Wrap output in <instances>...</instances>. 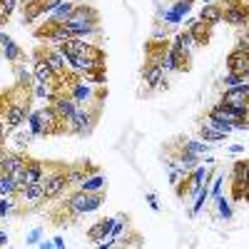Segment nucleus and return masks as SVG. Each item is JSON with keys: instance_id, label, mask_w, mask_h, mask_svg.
Segmentation results:
<instances>
[{"instance_id": "obj_1", "label": "nucleus", "mask_w": 249, "mask_h": 249, "mask_svg": "<svg viewBox=\"0 0 249 249\" xmlns=\"http://www.w3.org/2000/svg\"><path fill=\"white\" fill-rule=\"evenodd\" d=\"M102 202H105V199H102L100 192H82L80 190L77 195H72L70 199H65V207H68V212L72 217H80V214H88V212L100 210Z\"/></svg>"}, {"instance_id": "obj_2", "label": "nucleus", "mask_w": 249, "mask_h": 249, "mask_svg": "<svg viewBox=\"0 0 249 249\" xmlns=\"http://www.w3.org/2000/svg\"><path fill=\"white\" fill-rule=\"evenodd\" d=\"M95 117H97V112H90V110H85V107H77L75 115L65 122V127H68L70 132H75V135H85V132L92 130Z\"/></svg>"}, {"instance_id": "obj_3", "label": "nucleus", "mask_w": 249, "mask_h": 249, "mask_svg": "<svg viewBox=\"0 0 249 249\" xmlns=\"http://www.w3.org/2000/svg\"><path fill=\"white\" fill-rule=\"evenodd\" d=\"M28 117H30V105H28V100H25V102H10L8 110H5L3 122L8 124V130H13V127H20V124H23Z\"/></svg>"}, {"instance_id": "obj_4", "label": "nucleus", "mask_w": 249, "mask_h": 249, "mask_svg": "<svg viewBox=\"0 0 249 249\" xmlns=\"http://www.w3.org/2000/svg\"><path fill=\"white\" fill-rule=\"evenodd\" d=\"M37 37H48L55 48H60L62 43H68V40H72V37H77V35H75L65 23H62V25H48V28H43V30H37Z\"/></svg>"}, {"instance_id": "obj_5", "label": "nucleus", "mask_w": 249, "mask_h": 249, "mask_svg": "<svg viewBox=\"0 0 249 249\" xmlns=\"http://www.w3.org/2000/svg\"><path fill=\"white\" fill-rule=\"evenodd\" d=\"M40 184H43V190H45V199H55V197H60L62 190L68 187L65 170H62V172H53V175H45Z\"/></svg>"}, {"instance_id": "obj_6", "label": "nucleus", "mask_w": 249, "mask_h": 249, "mask_svg": "<svg viewBox=\"0 0 249 249\" xmlns=\"http://www.w3.org/2000/svg\"><path fill=\"white\" fill-rule=\"evenodd\" d=\"M37 117H40V124H43V135H57V132H62V127H65V122L57 117L53 105L37 110Z\"/></svg>"}, {"instance_id": "obj_7", "label": "nucleus", "mask_w": 249, "mask_h": 249, "mask_svg": "<svg viewBox=\"0 0 249 249\" xmlns=\"http://www.w3.org/2000/svg\"><path fill=\"white\" fill-rule=\"evenodd\" d=\"M227 70L237 72V75H242V77H249V53L234 48V50L230 53V57H227Z\"/></svg>"}, {"instance_id": "obj_8", "label": "nucleus", "mask_w": 249, "mask_h": 249, "mask_svg": "<svg viewBox=\"0 0 249 249\" xmlns=\"http://www.w3.org/2000/svg\"><path fill=\"white\" fill-rule=\"evenodd\" d=\"M50 105L55 107V112H57V117H60L62 122H68V120L75 115V110H77L75 100H72L70 95H65V92H57V95L53 97V102H50Z\"/></svg>"}, {"instance_id": "obj_9", "label": "nucleus", "mask_w": 249, "mask_h": 249, "mask_svg": "<svg viewBox=\"0 0 249 249\" xmlns=\"http://www.w3.org/2000/svg\"><path fill=\"white\" fill-rule=\"evenodd\" d=\"M28 160L23 155H18V152H8L5 150V144L0 147V172L3 175H13L15 170H20L25 164Z\"/></svg>"}, {"instance_id": "obj_10", "label": "nucleus", "mask_w": 249, "mask_h": 249, "mask_svg": "<svg viewBox=\"0 0 249 249\" xmlns=\"http://www.w3.org/2000/svg\"><path fill=\"white\" fill-rule=\"evenodd\" d=\"M247 18H249V8H247V5H242V3L224 5V15H222V20H227L230 25H234V28H244V25H247Z\"/></svg>"}, {"instance_id": "obj_11", "label": "nucleus", "mask_w": 249, "mask_h": 249, "mask_svg": "<svg viewBox=\"0 0 249 249\" xmlns=\"http://www.w3.org/2000/svg\"><path fill=\"white\" fill-rule=\"evenodd\" d=\"M224 105H249V85L247 82H239V85L230 88L222 97Z\"/></svg>"}, {"instance_id": "obj_12", "label": "nucleus", "mask_w": 249, "mask_h": 249, "mask_svg": "<svg viewBox=\"0 0 249 249\" xmlns=\"http://www.w3.org/2000/svg\"><path fill=\"white\" fill-rule=\"evenodd\" d=\"M33 75H35V80L37 82H45V85H53V82L57 80V75H55V70L48 65V60L43 57V55H37L35 57V65H33Z\"/></svg>"}, {"instance_id": "obj_13", "label": "nucleus", "mask_w": 249, "mask_h": 249, "mask_svg": "<svg viewBox=\"0 0 249 249\" xmlns=\"http://www.w3.org/2000/svg\"><path fill=\"white\" fill-rule=\"evenodd\" d=\"M115 222H117V217H115V219H100L97 224H92L90 230H88V237H90L95 244H100L105 237H110V232H112Z\"/></svg>"}, {"instance_id": "obj_14", "label": "nucleus", "mask_w": 249, "mask_h": 249, "mask_svg": "<svg viewBox=\"0 0 249 249\" xmlns=\"http://www.w3.org/2000/svg\"><path fill=\"white\" fill-rule=\"evenodd\" d=\"M68 95L75 100V105H88V102L92 100V90H90V85L82 77L75 82V85H70V92Z\"/></svg>"}, {"instance_id": "obj_15", "label": "nucleus", "mask_w": 249, "mask_h": 249, "mask_svg": "<svg viewBox=\"0 0 249 249\" xmlns=\"http://www.w3.org/2000/svg\"><path fill=\"white\" fill-rule=\"evenodd\" d=\"M187 30L192 33V37H195L197 45H207V40H210V35H212V25H207L204 20H190Z\"/></svg>"}, {"instance_id": "obj_16", "label": "nucleus", "mask_w": 249, "mask_h": 249, "mask_svg": "<svg viewBox=\"0 0 249 249\" xmlns=\"http://www.w3.org/2000/svg\"><path fill=\"white\" fill-rule=\"evenodd\" d=\"M20 202H28V204H40L45 199V190H43V184L40 182H33V184H28L20 195H15Z\"/></svg>"}, {"instance_id": "obj_17", "label": "nucleus", "mask_w": 249, "mask_h": 249, "mask_svg": "<svg viewBox=\"0 0 249 249\" xmlns=\"http://www.w3.org/2000/svg\"><path fill=\"white\" fill-rule=\"evenodd\" d=\"M43 57L48 60V65L55 70V75H57V77H60V75H65V70H68V57L60 53V48H55V50H48Z\"/></svg>"}, {"instance_id": "obj_18", "label": "nucleus", "mask_w": 249, "mask_h": 249, "mask_svg": "<svg viewBox=\"0 0 249 249\" xmlns=\"http://www.w3.org/2000/svg\"><path fill=\"white\" fill-rule=\"evenodd\" d=\"M142 80L147 82V88H160V82L164 80V70L162 65H155V62H147L142 70Z\"/></svg>"}, {"instance_id": "obj_19", "label": "nucleus", "mask_w": 249, "mask_h": 249, "mask_svg": "<svg viewBox=\"0 0 249 249\" xmlns=\"http://www.w3.org/2000/svg\"><path fill=\"white\" fill-rule=\"evenodd\" d=\"M222 15H224V8L222 5H214V3H204V8L199 10V20H204L207 25L222 23Z\"/></svg>"}, {"instance_id": "obj_20", "label": "nucleus", "mask_w": 249, "mask_h": 249, "mask_svg": "<svg viewBox=\"0 0 249 249\" xmlns=\"http://www.w3.org/2000/svg\"><path fill=\"white\" fill-rule=\"evenodd\" d=\"M68 68H70V70H75V72H80V75H85V72H92V70H97L95 60H90L88 55H72V57L68 60Z\"/></svg>"}, {"instance_id": "obj_21", "label": "nucleus", "mask_w": 249, "mask_h": 249, "mask_svg": "<svg viewBox=\"0 0 249 249\" xmlns=\"http://www.w3.org/2000/svg\"><path fill=\"white\" fill-rule=\"evenodd\" d=\"M107 184V179L105 177H102V175H97V172H90L85 179H82L77 187H80V190L82 192H102V187H105Z\"/></svg>"}, {"instance_id": "obj_22", "label": "nucleus", "mask_w": 249, "mask_h": 249, "mask_svg": "<svg viewBox=\"0 0 249 249\" xmlns=\"http://www.w3.org/2000/svg\"><path fill=\"white\" fill-rule=\"evenodd\" d=\"M232 184L249 190V162H237L232 167Z\"/></svg>"}, {"instance_id": "obj_23", "label": "nucleus", "mask_w": 249, "mask_h": 249, "mask_svg": "<svg viewBox=\"0 0 249 249\" xmlns=\"http://www.w3.org/2000/svg\"><path fill=\"white\" fill-rule=\"evenodd\" d=\"M85 48H88V43L82 37H72V40H68V43L60 45V53L70 60L72 55H82V53H85Z\"/></svg>"}, {"instance_id": "obj_24", "label": "nucleus", "mask_w": 249, "mask_h": 249, "mask_svg": "<svg viewBox=\"0 0 249 249\" xmlns=\"http://www.w3.org/2000/svg\"><path fill=\"white\" fill-rule=\"evenodd\" d=\"M75 13V3H70V0H65V3H62L60 8H55L53 10V18H50V25H62L65 23V20L70 18Z\"/></svg>"}, {"instance_id": "obj_25", "label": "nucleus", "mask_w": 249, "mask_h": 249, "mask_svg": "<svg viewBox=\"0 0 249 249\" xmlns=\"http://www.w3.org/2000/svg\"><path fill=\"white\" fill-rule=\"evenodd\" d=\"M25 172H28V184L43 182V177H45V167H43V162H37V160H28L25 162Z\"/></svg>"}, {"instance_id": "obj_26", "label": "nucleus", "mask_w": 249, "mask_h": 249, "mask_svg": "<svg viewBox=\"0 0 249 249\" xmlns=\"http://www.w3.org/2000/svg\"><path fill=\"white\" fill-rule=\"evenodd\" d=\"M13 70H15V80H18V88H25V90H28V88L33 85L35 75H30V72H28V68L23 65V62H15V68H13Z\"/></svg>"}, {"instance_id": "obj_27", "label": "nucleus", "mask_w": 249, "mask_h": 249, "mask_svg": "<svg viewBox=\"0 0 249 249\" xmlns=\"http://www.w3.org/2000/svg\"><path fill=\"white\" fill-rule=\"evenodd\" d=\"M90 172H95V170H92V167H68V170H65L68 184H80Z\"/></svg>"}, {"instance_id": "obj_28", "label": "nucleus", "mask_w": 249, "mask_h": 249, "mask_svg": "<svg viewBox=\"0 0 249 249\" xmlns=\"http://www.w3.org/2000/svg\"><path fill=\"white\" fill-rule=\"evenodd\" d=\"M184 150H190V152L204 157V155H210L212 144H210V142H204V140H187V142H184Z\"/></svg>"}, {"instance_id": "obj_29", "label": "nucleus", "mask_w": 249, "mask_h": 249, "mask_svg": "<svg viewBox=\"0 0 249 249\" xmlns=\"http://www.w3.org/2000/svg\"><path fill=\"white\" fill-rule=\"evenodd\" d=\"M18 202L20 199H15V195H0V217L15 212L18 210Z\"/></svg>"}, {"instance_id": "obj_30", "label": "nucleus", "mask_w": 249, "mask_h": 249, "mask_svg": "<svg viewBox=\"0 0 249 249\" xmlns=\"http://www.w3.org/2000/svg\"><path fill=\"white\" fill-rule=\"evenodd\" d=\"M0 50H3L5 60H10L13 65H15V62H20V60H23V50H20V48H18V45L13 43V40H10L8 45H3V48H0Z\"/></svg>"}, {"instance_id": "obj_31", "label": "nucleus", "mask_w": 249, "mask_h": 249, "mask_svg": "<svg viewBox=\"0 0 249 249\" xmlns=\"http://www.w3.org/2000/svg\"><path fill=\"white\" fill-rule=\"evenodd\" d=\"M0 195H18V184H15L13 175L0 172Z\"/></svg>"}, {"instance_id": "obj_32", "label": "nucleus", "mask_w": 249, "mask_h": 249, "mask_svg": "<svg viewBox=\"0 0 249 249\" xmlns=\"http://www.w3.org/2000/svg\"><path fill=\"white\" fill-rule=\"evenodd\" d=\"M202 140L219 142V140H224V132H219L217 127H212V124H202Z\"/></svg>"}, {"instance_id": "obj_33", "label": "nucleus", "mask_w": 249, "mask_h": 249, "mask_svg": "<svg viewBox=\"0 0 249 249\" xmlns=\"http://www.w3.org/2000/svg\"><path fill=\"white\" fill-rule=\"evenodd\" d=\"M37 15H43V5H40V3H37V5H25V13H23L25 23H33Z\"/></svg>"}, {"instance_id": "obj_34", "label": "nucleus", "mask_w": 249, "mask_h": 249, "mask_svg": "<svg viewBox=\"0 0 249 249\" xmlns=\"http://www.w3.org/2000/svg\"><path fill=\"white\" fill-rule=\"evenodd\" d=\"M214 199H217V207H219L222 217H224V219H232V210H230V202H227V199H224L222 195H217Z\"/></svg>"}, {"instance_id": "obj_35", "label": "nucleus", "mask_w": 249, "mask_h": 249, "mask_svg": "<svg viewBox=\"0 0 249 249\" xmlns=\"http://www.w3.org/2000/svg\"><path fill=\"white\" fill-rule=\"evenodd\" d=\"M28 122H30V130H33V135H35V137H37V135H43V124H40V117H37V112H30Z\"/></svg>"}, {"instance_id": "obj_36", "label": "nucleus", "mask_w": 249, "mask_h": 249, "mask_svg": "<svg viewBox=\"0 0 249 249\" xmlns=\"http://www.w3.org/2000/svg\"><path fill=\"white\" fill-rule=\"evenodd\" d=\"M18 3H20V0H0V13H3V15H13V10L18 8Z\"/></svg>"}, {"instance_id": "obj_37", "label": "nucleus", "mask_w": 249, "mask_h": 249, "mask_svg": "<svg viewBox=\"0 0 249 249\" xmlns=\"http://www.w3.org/2000/svg\"><path fill=\"white\" fill-rule=\"evenodd\" d=\"M33 137H35V135H33V130H28V132H18V137H15V140H18V147H20V150L28 147V142H30Z\"/></svg>"}, {"instance_id": "obj_38", "label": "nucleus", "mask_w": 249, "mask_h": 249, "mask_svg": "<svg viewBox=\"0 0 249 249\" xmlns=\"http://www.w3.org/2000/svg\"><path fill=\"white\" fill-rule=\"evenodd\" d=\"M239 82H244V77H242V75H237V72H227V75H224V85L234 88V85H239Z\"/></svg>"}, {"instance_id": "obj_39", "label": "nucleus", "mask_w": 249, "mask_h": 249, "mask_svg": "<svg viewBox=\"0 0 249 249\" xmlns=\"http://www.w3.org/2000/svg\"><path fill=\"white\" fill-rule=\"evenodd\" d=\"M237 48H239V50H247V53H249V30H247V28H244V33H242V35L237 37Z\"/></svg>"}, {"instance_id": "obj_40", "label": "nucleus", "mask_w": 249, "mask_h": 249, "mask_svg": "<svg viewBox=\"0 0 249 249\" xmlns=\"http://www.w3.org/2000/svg\"><path fill=\"white\" fill-rule=\"evenodd\" d=\"M62 3H65V0H48V3L43 0L40 5H43V13H53V10H55V8H60Z\"/></svg>"}, {"instance_id": "obj_41", "label": "nucleus", "mask_w": 249, "mask_h": 249, "mask_svg": "<svg viewBox=\"0 0 249 249\" xmlns=\"http://www.w3.org/2000/svg\"><path fill=\"white\" fill-rule=\"evenodd\" d=\"M5 135H8V124L0 120V142H3V144H5Z\"/></svg>"}, {"instance_id": "obj_42", "label": "nucleus", "mask_w": 249, "mask_h": 249, "mask_svg": "<svg viewBox=\"0 0 249 249\" xmlns=\"http://www.w3.org/2000/svg\"><path fill=\"white\" fill-rule=\"evenodd\" d=\"M127 247H142L144 242H142V237H130V242H124Z\"/></svg>"}, {"instance_id": "obj_43", "label": "nucleus", "mask_w": 249, "mask_h": 249, "mask_svg": "<svg viewBox=\"0 0 249 249\" xmlns=\"http://www.w3.org/2000/svg\"><path fill=\"white\" fill-rule=\"evenodd\" d=\"M37 239H40V230H33L28 237V244H37Z\"/></svg>"}, {"instance_id": "obj_44", "label": "nucleus", "mask_w": 249, "mask_h": 249, "mask_svg": "<svg viewBox=\"0 0 249 249\" xmlns=\"http://www.w3.org/2000/svg\"><path fill=\"white\" fill-rule=\"evenodd\" d=\"M147 202H150V207H152V210H160V202H157V197H155L152 192L147 195Z\"/></svg>"}, {"instance_id": "obj_45", "label": "nucleus", "mask_w": 249, "mask_h": 249, "mask_svg": "<svg viewBox=\"0 0 249 249\" xmlns=\"http://www.w3.org/2000/svg\"><path fill=\"white\" fill-rule=\"evenodd\" d=\"M8 43H10V35L0 30V48H3V45H8Z\"/></svg>"}, {"instance_id": "obj_46", "label": "nucleus", "mask_w": 249, "mask_h": 249, "mask_svg": "<svg viewBox=\"0 0 249 249\" xmlns=\"http://www.w3.org/2000/svg\"><path fill=\"white\" fill-rule=\"evenodd\" d=\"M219 187H222V177H219V179L214 182V187H212V195H214V197L219 195Z\"/></svg>"}, {"instance_id": "obj_47", "label": "nucleus", "mask_w": 249, "mask_h": 249, "mask_svg": "<svg viewBox=\"0 0 249 249\" xmlns=\"http://www.w3.org/2000/svg\"><path fill=\"white\" fill-rule=\"evenodd\" d=\"M0 247H8V232H0Z\"/></svg>"}, {"instance_id": "obj_48", "label": "nucleus", "mask_w": 249, "mask_h": 249, "mask_svg": "<svg viewBox=\"0 0 249 249\" xmlns=\"http://www.w3.org/2000/svg\"><path fill=\"white\" fill-rule=\"evenodd\" d=\"M20 3H23V8H25V5H37V3H43V0H20Z\"/></svg>"}, {"instance_id": "obj_49", "label": "nucleus", "mask_w": 249, "mask_h": 249, "mask_svg": "<svg viewBox=\"0 0 249 249\" xmlns=\"http://www.w3.org/2000/svg\"><path fill=\"white\" fill-rule=\"evenodd\" d=\"M242 150H244L242 144H232V147H230V152H234V155H237V152H242Z\"/></svg>"}, {"instance_id": "obj_50", "label": "nucleus", "mask_w": 249, "mask_h": 249, "mask_svg": "<svg viewBox=\"0 0 249 249\" xmlns=\"http://www.w3.org/2000/svg\"><path fill=\"white\" fill-rule=\"evenodd\" d=\"M62 244H65V239H62V237H55V242H53V247H62Z\"/></svg>"}, {"instance_id": "obj_51", "label": "nucleus", "mask_w": 249, "mask_h": 249, "mask_svg": "<svg viewBox=\"0 0 249 249\" xmlns=\"http://www.w3.org/2000/svg\"><path fill=\"white\" fill-rule=\"evenodd\" d=\"M224 5H234V3H239V0H222Z\"/></svg>"}, {"instance_id": "obj_52", "label": "nucleus", "mask_w": 249, "mask_h": 249, "mask_svg": "<svg viewBox=\"0 0 249 249\" xmlns=\"http://www.w3.org/2000/svg\"><path fill=\"white\" fill-rule=\"evenodd\" d=\"M244 28H247V30H249V18H247V25H244Z\"/></svg>"}, {"instance_id": "obj_53", "label": "nucleus", "mask_w": 249, "mask_h": 249, "mask_svg": "<svg viewBox=\"0 0 249 249\" xmlns=\"http://www.w3.org/2000/svg\"><path fill=\"white\" fill-rule=\"evenodd\" d=\"M0 147H3V142H0Z\"/></svg>"}]
</instances>
